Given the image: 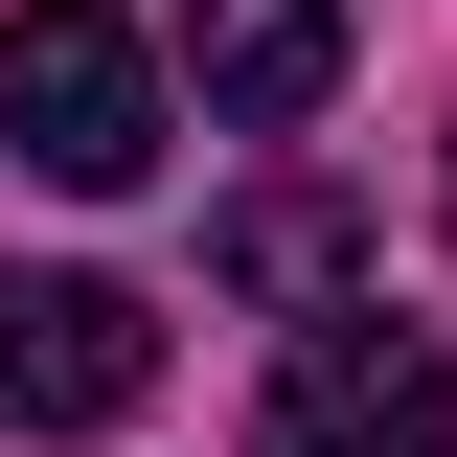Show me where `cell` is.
<instances>
[{"instance_id": "cell-1", "label": "cell", "mask_w": 457, "mask_h": 457, "mask_svg": "<svg viewBox=\"0 0 457 457\" xmlns=\"http://www.w3.org/2000/svg\"><path fill=\"white\" fill-rule=\"evenodd\" d=\"M0 137L46 161L69 206L161 183V46H137L114 0H23V23H0Z\"/></svg>"}, {"instance_id": "cell-2", "label": "cell", "mask_w": 457, "mask_h": 457, "mask_svg": "<svg viewBox=\"0 0 457 457\" xmlns=\"http://www.w3.org/2000/svg\"><path fill=\"white\" fill-rule=\"evenodd\" d=\"M252 457H457V343L435 320H297Z\"/></svg>"}, {"instance_id": "cell-3", "label": "cell", "mask_w": 457, "mask_h": 457, "mask_svg": "<svg viewBox=\"0 0 457 457\" xmlns=\"http://www.w3.org/2000/svg\"><path fill=\"white\" fill-rule=\"evenodd\" d=\"M137 389H161L137 275H0V435H114Z\"/></svg>"}, {"instance_id": "cell-4", "label": "cell", "mask_w": 457, "mask_h": 457, "mask_svg": "<svg viewBox=\"0 0 457 457\" xmlns=\"http://www.w3.org/2000/svg\"><path fill=\"white\" fill-rule=\"evenodd\" d=\"M183 69H206L228 137H275V114L343 92V0H183Z\"/></svg>"}, {"instance_id": "cell-5", "label": "cell", "mask_w": 457, "mask_h": 457, "mask_svg": "<svg viewBox=\"0 0 457 457\" xmlns=\"http://www.w3.org/2000/svg\"><path fill=\"white\" fill-rule=\"evenodd\" d=\"M206 252H228V297H343L366 275V206H343V183H252Z\"/></svg>"}]
</instances>
